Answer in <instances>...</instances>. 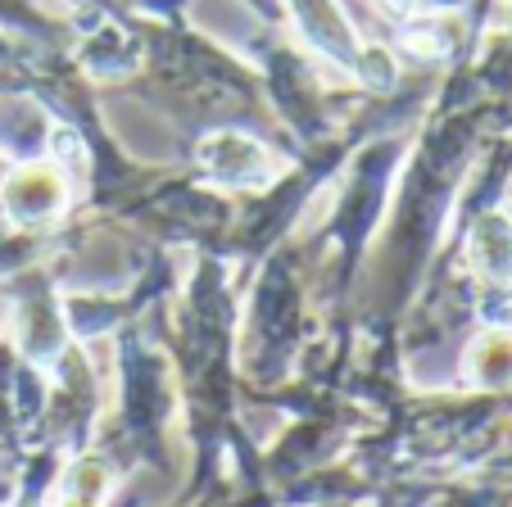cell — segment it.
Instances as JSON below:
<instances>
[{
  "mask_svg": "<svg viewBox=\"0 0 512 507\" xmlns=\"http://www.w3.org/2000/svg\"><path fill=\"white\" fill-rule=\"evenodd\" d=\"M5 200H10V209L19 218H50L64 204V182H59L55 168H23L5 186Z\"/></svg>",
  "mask_w": 512,
  "mask_h": 507,
  "instance_id": "6da1fadb",
  "label": "cell"
},
{
  "mask_svg": "<svg viewBox=\"0 0 512 507\" xmlns=\"http://www.w3.org/2000/svg\"><path fill=\"white\" fill-rule=\"evenodd\" d=\"M105 489H109V467L100 458H82L73 467V476H68V494L59 507H100Z\"/></svg>",
  "mask_w": 512,
  "mask_h": 507,
  "instance_id": "3957f363",
  "label": "cell"
},
{
  "mask_svg": "<svg viewBox=\"0 0 512 507\" xmlns=\"http://www.w3.org/2000/svg\"><path fill=\"white\" fill-rule=\"evenodd\" d=\"M467 376L476 385H508L512 381V335H485L467 358Z\"/></svg>",
  "mask_w": 512,
  "mask_h": 507,
  "instance_id": "7a4b0ae2",
  "label": "cell"
}]
</instances>
